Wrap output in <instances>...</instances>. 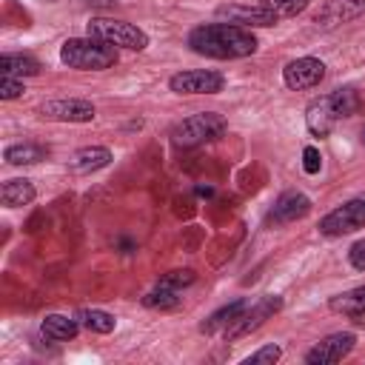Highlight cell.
<instances>
[{
    "mask_svg": "<svg viewBox=\"0 0 365 365\" xmlns=\"http://www.w3.org/2000/svg\"><path fill=\"white\" fill-rule=\"evenodd\" d=\"M188 48L194 54L211 57V60H242L251 57L259 48V40L254 29H242L234 23H200L188 31Z\"/></svg>",
    "mask_w": 365,
    "mask_h": 365,
    "instance_id": "6da1fadb",
    "label": "cell"
},
{
    "mask_svg": "<svg viewBox=\"0 0 365 365\" xmlns=\"http://www.w3.org/2000/svg\"><path fill=\"white\" fill-rule=\"evenodd\" d=\"M60 63L77 71H103L117 63V48L97 37H68L60 46Z\"/></svg>",
    "mask_w": 365,
    "mask_h": 365,
    "instance_id": "7a4b0ae2",
    "label": "cell"
},
{
    "mask_svg": "<svg viewBox=\"0 0 365 365\" xmlns=\"http://www.w3.org/2000/svg\"><path fill=\"white\" fill-rule=\"evenodd\" d=\"M228 123L222 114L217 111H197L185 120H180L177 125H171L168 137L177 148H194V145H202V143H211V140H220L225 134Z\"/></svg>",
    "mask_w": 365,
    "mask_h": 365,
    "instance_id": "3957f363",
    "label": "cell"
},
{
    "mask_svg": "<svg viewBox=\"0 0 365 365\" xmlns=\"http://www.w3.org/2000/svg\"><path fill=\"white\" fill-rule=\"evenodd\" d=\"M86 34L97 37L114 48H128V51H143L148 48V34L125 20H114V17H91L86 23Z\"/></svg>",
    "mask_w": 365,
    "mask_h": 365,
    "instance_id": "277c9868",
    "label": "cell"
},
{
    "mask_svg": "<svg viewBox=\"0 0 365 365\" xmlns=\"http://www.w3.org/2000/svg\"><path fill=\"white\" fill-rule=\"evenodd\" d=\"M277 311H282V297H277V294H268V297H262L259 302H254V305H248L225 331H222V339L225 342H237V339H242V336H248V334H254L265 319H271Z\"/></svg>",
    "mask_w": 365,
    "mask_h": 365,
    "instance_id": "5b68a950",
    "label": "cell"
},
{
    "mask_svg": "<svg viewBox=\"0 0 365 365\" xmlns=\"http://www.w3.org/2000/svg\"><path fill=\"white\" fill-rule=\"evenodd\" d=\"M365 228V200H348L342 205H336L334 211H328L319 220V234L325 237H342V234H354Z\"/></svg>",
    "mask_w": 365,
    "mask_h": 365,
    "instance_id": "8992f818",
    "label": "cell"
},
{
    "mask_svg": "<svg viewBox=\"0 0 365 365\" xmlns=\"http://www.w3.org/2000/svg\"><path fill=\"white\" fill-rule=\"evenodd\" d=\"M37 114L51 123H91L97 108L91 100H83V97H57V100L40 103Z\"/></svg>",
    "mask_w": 365,
    "mask_h": 365,
    "instance_id": "52a82bcc",
    "label": "cell"
},
{
    "mask_svg": "<svg viewBox=\"0 0 365 365\" xmlns=\"http://www.w3.org/2000/svg\"><path fill=\"white\" fill-rule=\"evenodd\" d=\"M168 88L174 94H217L225 88V77L214 68H188L171 74Z\"/></svg>",
    "mask_w": 365,
    "mask_h": 365,
    "instance_id": "ba28073f",
    "label": "cell"
},
{
    "mask_svg": "<svg viewBox=\"0 0 365 365\" xmlns=\"http://www.w3.org/2000/svg\"><path fill=\"white\" fill-rule=\"evenodd\" d=\"M217 20L222 23H234V26H242V29H271L279 23V17L274 11H268L265 6H248V3H225V6H217Z\"/></svg>",
    "mask_w": 365,
    "mask_h": 365,
    "instance_id": "9c48e42d",
    "label": "cell"
},
{
    "mask_svg": "<svg viewBox=\"0 0 365 365\" xmlns=\"http://www.w3.org/2000/svg\"><path fill=\"white\" fill-rule=\"evenodd\" d=\"M356 345V334L351 331H336V334H328L325 339H319L311 351H305V362L308 365H334V362H342Z\"/></svg>",
    "mask_w": 365,
    "mask_h": 365,
    "instance_id": "30bf717a",
    "label": "cell"
},
{
    "mask_svg": "<svg viewBox=\"0 0 365 365\" xmlns=\"http://www.w3.org/2000/svg\"><path fill=\"white\" fill-rule=\"evenodd\" d=\"M325 77V63L319 57H297L291 63H285L282 68V83L291 91H308L317 88Z\"/></svg>",
    "mask_w": 365,
    "mask_h": 365,
    "instance_id": "8fae6325",
    "label": "cell"
},
{
    "mask_svg": "<svg viewBox=\"0 0 365 365\" xmlns=\"http://www.w3.org/2000/svg\"><path fill=\"white\" fill-rule=\"evenodd\" d=\"M342 120L336 103H334V94H325L319 100H314L308 108H305V125L314 137H325L334 131V125Z\"/></svg>",
    "mask_w": 365,
    "mask_h": 365,
    "instance_id": "7c38bea8",
    "label": "cell"
},
{
    "mask_svg": "<svg viewBox=\"0 0 365 365\" xmlns=\"http://www.w3.org/2000/svg\"><path fill=\"white\" fill-rule=\"evenodd\" d=\"M308 211H311V200L302 191H282L277 197L274 208L268 211V222L271 225H288V222L308 217Z\"/></svg>",
    "mask_w": 365,
    "mask_h": 365,
    "instance_id": "4fadbf2b",
    "label": "cell"
},
{
    "mask_svg": "<svg viewBox=\"0 0 365 365\" xmlns=\"http://www.w3.org/2000/svg\"><path fill=\"white\" fill-rule=\"evenodd\" d=\"M359 14H365V0H328L314 14V23L319 29H336V26L356 20Z\"/></svg>",
    "mask_w": 365,
    "mask_h": 365,
    "instance_id": "5bb4252c",
    "label": "cell"
},
{
    "mask_svg": "<svg viewBox=\"0 0 365 365\" xmlns=\"http://www.w3.org/2000/svg\"><path fill=\"white\" fill-rule=\"evenodd\" d=\"M111 160H114L111 157V148H106V145H83V148H77L68 157V168L74 174H91V171L106 168Z\"/></svg>",
    "mask_w": 365,
    "mask_h": 365,
    "instance_id": "9a60e30c",
    "label": "cell"
},
{
    "mask_svg": "<svg viewBox=\"0 0 365 365\" xmlns=\"http://www.w3.org/2000/svg\"><path fill=\"white\" fill-rule=\"evenodd\" d=\"M80 328L83 325L77 322V317H66V314H48L40 322V334L51 342H68L80 334Z\"/></svg>",
    "mask_w": 365,
    "mask_h": 365,
    "instance_id": "2e32d148",
    "label": "cell"
},
{
    "mask_svg": "<svg viewBox=\"0 0 365 365\" xmlns=\"http://www.w3.org/2000/svg\"><path fill=\"white\" fill-rule=\"evenodd\" d=\"M248 305H251V302H248L245 297H237V299H231V302L220 305V308H217L205 322H200V331H202V334H220V331H225V328H228V325H231V322H234V319H237Z\"/></svg>",
    "mask_w": 365,
    "mask_h": 365,
    "instance_id": "e0dca14e",
    "label": "cell"
},
{
    "mask_svg": "<svg viewBox=\"0 0 365 365\" xmlns=\"http://www.w3.org/2000/svg\"><path fill=\"white\" fill-rule=\"evenodd\" d=\"M34 197H37V191H34L31 180H26V177H14V180H6V182L0 185V202H3L6 208L31 205Z\"/></svg>",
    "mask_w": 365,
    "mask_h": 365,
    "instance_id": "ac0fdd59",
    "label": "cell"
},
{
    "mask_svg": "<svg viewBox=\"0 0 365 365\" xmlns=\"http://www.w3.org/2000/svg\"><path fill=\"white\" fill-rule=\"evenodd\" d=\"M328 308H331L334 314L354 317V319L365 317V285H359V288H351V291H342V294L331 297V299H328Z\"/></svg>",
    "mask_w": 365,
    "mask_h": 365,
    "instance_id": "d6986e66",
    "label": "cell"
},
{
    "mask_svg": "<svg viewBox=\"0 0 365 365\" xmlns=\"http://www.w3.org/2000/svg\"><path fill=\"white\" fill-rule=\"evenodd\" d=\"M46 157H48V148L40 143H14V145H6L3 151V160L9 165H34V163H43Z\"/></svg>",
    "mask_w": 365,
    "mask_h": 365,
    "instance_id": "ffe728a7",
    "label": "cell"
},
{
    "mask_svg": "<svg viewBox=\"0 0 365 365\" xmlns=\"http://www.w3.org/2000/svg\"><path fill=\"white\" fill-rule=\"evenodd\" d=\"M74 317H77V322H80L86 331H91V334H111V331L117 328L114 314L100 311V308H80Z\"/></svg>",
    "mask_w": 365,
    "mask_h": 365,
    "instance_id": "44dd1931",
    "label": "cell"
},
{
    "mask_svg": "<svg viewBox=\"0 0 365 365\" xmlns=\"http://www.w3.org/2000/svg\"><path fill=\"white\" fill-rule=\"evenodd\" d=\"M0 71L9 77H37L40 74V63L29 54H3L0 57Z\"/></svg>",
    "mask_w": 365,
    "mask_h": 365,
    "instance_id": "7402d4cb",
    "label": "cell"
},
{
    "mask_svg": "<svg viewBox=\"0 0 365 365\" xmlns=\"http://www.w3.org/2000/svg\"><path fill=\"white\" fill-rule=\"evenodd\" d=\"M143 305L145 308H154V311H171V308L180 305V291L165 288V285H157V288H151L143 297Z\"/></svg>",
    "mask_w": 365,
    "mask_h": 365,
    "instance_id": "603a6c76",
    "label": "cell"
},
{
    "mask_svg": "<svg viewBox=\"0 0 365 365\" xmlns=\"http://www.w3.org/2000/svg\"><path fill=\"white\" fill-rule=\"evenodd\" d=\"M308 3H311V0H259V6H265L268 11H274L279 20L302 14V11L308 9Z\"/></svg>",
    "mask_w": 365,
    "mask_h": 365,
    "instance_id": "cb8c5ba5",
    "label": "cell"
},
{
    "mask_svg": "<svg viewBox=\"0 0 365 365\" xmlns=\"http://www.w3.org/2000/svg\"><path fill=\"white\" fill-rule=\"evenodd\" d=\"M194 279H197V274H194L191 268H177V271H168V274H163L157 285H165V288L182 291V288H188Z\"/></svg>",
    "mask_w": 365,
    "mask_h": 365,
    "instance_id": "d4e9b609",
    "label": "cell"
},
{
    "mask_svg": "<svg viewBox=\"0 0 365 365\" xmlns=\"http://www.w3.org/2000/svg\"><path fill=\"white\" fill-rule=\"evenodd\" d=\"M279 356H282V348L271 342V345H262V348H257L254 354H248V356H245V365H274Z\"/></svg>",
    "mask_w": 365,
    "mask_h": 365,
    "instance_id": "484cf974",
    "label": "cell"
},
{
    "mask_svg": "<svg viewBox=\"0 0 365 365\" xmlns=\"http://www.w3.org/2000/svg\"><path fill=\"white\" fill-rule=\"evenodd\" d=\"M23 91H26V86L20 77H9V74L0 77V100H17V97H23Z\"/></svg>",
    "mask_w": 365,
    "mask_h": 365,
    "instance_id": "4316f807",
    "label": "cell"
},
{
    "mask_svg": "<svg viewBox=\"0 0 365 365\" xmlns=\"http://www.w3.org/2000/svg\"><path fill=\"white\" fill-rule=\"evenodd\" d=\"M319 165H322L319 148H317V145H305V148H302V168H305V174H317Z\"/></svg>",
    "mask_w": 365,
    "mask_h": 365,
    "instance_id": "83f0119b",
    "label": "cell"
},
{
    "mask_svg": "<svg viewBox=\"0 0 365 365\" xmlns=\"http://www.w3.org/2000/svg\"><path fill=\"white\" fill-rule=\"evenodd\" d=\"M348 262H351V268L365 271V240H356V242L348 248Z\"/></svg>",
    "mask_w": 365,
    "mask_h": 365,
    "instance_id": "f1b7e54d",
    "label": "cell"
},
{
    "mask_svg": "<svg viewBox=\"0 0 365 365\" xmlns=\"http://www.w3.org/2000/svg\"><path fill=\"white\" fill-rule=\"evenodd\" d=\"M197 194H200V197H211L214 188H211V185H197Z\"/></svg>",
    "mask_w": 365,
    "mask_h": 365,
    "instance_id": "f546056e",
    "label": "cell"
},
{
    "mask_svg": "<svg viewBox=\"0 0 365 365\" xmlns=\"http://www.w3.org/2000/svg\"><path fill=\"white\" fill-rule=\"evenodd\" d=\"M362 143H365V128H362Z\"/></svg>",
    "mask_w": 365,
    "mask_h": 365,
    "instance_id": "4dcf8cb0",
    "label": "cell"
}]
</instances>
